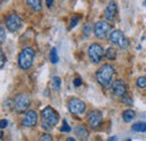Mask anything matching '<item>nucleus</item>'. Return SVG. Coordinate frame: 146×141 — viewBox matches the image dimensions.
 <instances>
[{
	"instance_id": "f257e3e1",
	"label": "nucleus",
	"mask_w": 146,
	"mask_h": 141,
	"mask_svg": "<svg viewBox=\"0 0 146 141\" xmlns=\"http://www.w3.org/2000/svg\"><path fill=\"white\" fill-rule=\"evenodd\" d=\"M42 119H43V122L40 124V126L43 129L50 131L58 122V114H57V112L55 111L53 107L46 106L42 111Z\"/></svg>"
},
{
	"instance_id": "f03ea898",
	"label": "nucleus",
	"mask_w": 146,
	"mask_h": 141,
	"mask_svg": "<svg viewBox=\"0 0 146 141\" xmlns=\"http://www.w3.org/2000/svg\"><path fill=\"white\" fill-rule=\"evenodd\" d=\"M113 76H115V68L109 63H106V64L101 66L96 73L97 81L104 87H107L108 85H110V83L112 81Z\"/></svg>"
},
{
	"instance_id": "7ed1b4c3",
	"label": "nucleus",
	"mask_w": 146,
	"mask_h": 141,
	"mask_svg": "<svg viewBox=\"0 0 146 141\" xmlns=\"http://www.w3.org/2000/svg\"><path fill=\"white\" fill-rule=\"evenodd\" d=\"M35 50L33 48H25L21 50L18 55V66L23 70H28L34 62Z\"/></svg>"
},
{
	"instance_id": "20e7f679",
	"label": "nucleus",
	"mask_w": 146,
	"mask_h": 141,
	"mask_svg": "<svg viewBox=\"0 0 146 141\" xmlns=\"http://www.w3.org/2000/svg\"><path fill=\"white\" fill-rule=\"evenodd\" d=\"M111 33V26L108 21L99 20L93 26V34L99 40H105Z\"/></svg>"
},
{
	"instance_id": "39448f33",
	"label": "nucleus",
	"mask_w": 146,
	"mask_h": 141,
	"mask_svg": "<svg viewBox=\"0 0 146 141\" xmlns=\"http://www.w3.org/2000/svg\"><path fill=\"white\" fill-rule=\"evenodd\" d=\"M109 40L111 43L116 44L120 49H127L129 46V40L120 30H115L110 33Z\"/></svg>"
},
{
	"instance_id": "423d86ee",
	"label": "nucleus",
	"mask_w": 146,
	"mask_h": 141,
	"mask_svg": "<svg viewBox=\"0 0 146 141\" xmlns=\"http://www.w3.org/2000/svg\"><path fill=\"white\" fill-rule=\"evenodd\" d=\"M104 55H105V51H104V49H102V46L100 44L92 43L91 45L89 46V49H88V56H89V59H90V61H91L92 63H96V64L99 63L102 60Z\"/></svg>"
},
{
	"instance_id": "0eeeda50",
	"label": "nucleus",
	"mask_w": 146,
	"mask_h": 141,
	"mask_svg": "<svg viewBox=\"0 0 146 141\" xmlns=\"http://www.w3.org/2000/svg\"><path fill=\"white\" fill-rule=\"evenodd\" d=\"M68 108L73 115H81L86 112V103L78 97H71L68 102Z\"/></svg>"
},
{
	"instance_id": "6e6552de",
	"label": "nucleus",
	"mask_w": 146,
	"mask_h": 141,
	"mask_svg": "<svg viewBox=\"0 0 146 141\" xmlns=\"http://www.w3.org/2000/svg\"><path fill=\"white\" fill-rule=\"evenodd\" d=\"M31 105V98L27 94H18L14 99V107L19 113H24Z\"/></svg>"
},
{
	"instance_id": "1a4fd4ad",
	"label": "nucleus",
	"mask_w": 146,
	"mask_h": 141,
	"mask_svg": "<svg viewBox=\"0 0 146 141\" xmlns=\"http://www.w3.org/2000/svg\"><path fill=\"white\" fill-rule=\"evenodd\" d=\"M21 18L17 14H10L6 18V27L9 32H17L21 27Z\"/></svg>"
},
{
	"instance_id": "9d476101",
	"label": "nucleus",
	"mask_w": 146,
	"mask_h": 141,
	"mask_svg": "<svg viewBox=\"0 0 146 141\" xmlns=\"http://www.w3.org/2000/svg\"><path fill=\"white\" fill-rule=\"evenodd\" d=\"M112 93L116 97H124L127 95V86L123 79H117L112 84Z\"/></svg>"
},
{
	"instance_id": "9b49d317",
	"label": "nucleus",
	"mask_w": 146,
	"mask_h": 141,
	"mask_svg": "<svg viewBox=\"0 0 146 141\" xmlns=\"http://www.w3.org/2000/svg\"><path fill=\"white\" fill-rule=\"evenodd\" d=\"M37 121H38L37 112L34 109H31L25 114V116L23 119V125L26 128H33L37 124Z\"/></svg>"
},
{
	"instance_id": "f8f14e48",
	"label": "nucleus",
	"mask_w": 146,
	"mask_h": 141,
	"mask_svg": "<svg viewBox=\"0 0 146 141\" xmlns=\"http://www.w3.org/2000/svg\"><path fill=\"white\" fill-rule=\"evenodd\" d=\"M87 120H88V123L91 128H97L99 126V124L101 123V120H102V113L98 109H92L91 112H89L88 116H87Z\"/></svg>"
},
{
	"instance_id": "ddd939ff",
	"label": "nucleus",
	"mask_w": 146,
	"mask_h": 141,
	"mask_svg": "<svg viewBox=\"0 0 146 141\" xmlns=\"http://www.w3.org/2000/svg\"><path fill=\"white\" fill-rule=\"evenodd\" d=\"M117 15V3L115 1H110L105 9V18L107 21H113Z\"/></svg>"
},
{
	"instance_id": "4468645a",
	"label": "nucleus",
	"mask_w": 146,
	"mask_h": 141,
	"mask_svg": "<svg viewBox=\"0 0 146 141\" xmlns=\"http://www.w3.org/2000/svg\"><path fill=\"white\" fill-rule=\"evenodd\" d=\"M74 132H75V136L78 137V139L81 141H87L88 137H89V132H88V130H87L83 125H78V126H75Z\"/></svg>"
},
{
	"instance_id": "2eb2a0df",
	"label": "nucleus",
	"mask_w": 146,
	"mask_h": 141,
	"mask_svg": "<svg viewBox=\"0 0 146 141\" xmlns=\"http://www.w3.org/2000/svg\"><path fill=\"white\" fill-rule=\"evenodd\" d=\"M28 7L33 9L34 11H40L42 10V1L40 0H26Z\"/></svg>"
},
{
	"instance_id": "dca6fc26",
	"label": "nucleus",
	"mask_w": 146,
	"mask_h": 141,
	"mask_svg": "<svg viewBox=\"0 0 146 141\" xmlns=\"http://www.w3.org/2000/svg\"><path fill=\"white\" fill-rule=\"evenodd\" d=\"M135 116H136L135 111H133V109H130V108L125 109V111L123 112V120H124L125 122H131V121L135 119Z\"/></svg>"
},
{
	"instance_id": "f3484780",
	"label": "nucleus",
	"mask_w": 146,
	"mask_h": 141,
	"mask_svg": "<svg viewBox=\"0 0 146 141\" xmlns=\"http://www.w3.org/2000/svg\"><path fill=\"white\" fill-rule=\"evenodd\" d=\"M131 131L133 132H146V122H137V123L131 125Z\"/></svg>"
},
{
	"instance_id": "a211bd4d",
	"label": "nucleus",
	"mask_w": 146,
	"mask_h": 141,
	"mask_svg": "<svg viewBox=\"0 0 146 141\" xmlns=\"http://www.w3.org/2000/svg\"><path fill=\"white\" fill-rule=\"evenodd\" d=\"M105 56H106L108 60H115L116 56H117V51H116L112 46H110V48H108V49L105 51Z\"/></svg>"
},
{
	"instance_id": "6ab92c4d",
	"label": "nucleus",
	"mask_w": 146,
	"mask_h": 141,
	"mask_svg": "<svg viewBox=\"0 0 146 141\" xmlns=\"http://www.w3.org/2000/svg\"><path fill=\"white\" fill-rule=\"evenodd\" d=\"M50 60H51V62L52 63H57V61H58V54L56 52V49L55 48H52V50H51V52H50Z\"/></svg>"
},
{
	"instance_id": "aec40b11",
	"label": "nucleus",
	"mask_w": 146,
	"mask_h": 141,
	"mask_svg": "<svg viewBox=\"0 0 146 141\" xmlns=\"http://www.w3.org/2000/svg\"><path fill=\"white\" fill-rule=\"evenodd\" d=\"M136 85L138 88H146V78L145 77H138L136 80Z\"/></svg>"
},
{
	"instance_id": "412c9836",
	"label": "nucleus",
	"mask_w": 146,
	"mask_h": 141,
	"mask_svg": "<svg viewBox=\"0 0 146 141\" xmlns=\"http://www.w3.org/2000/svg\"><path fill=\"white\" fill-rule=\"evenodd\" d=\"M61 85H62L61 78L57 77V76H55L54 78H53V87H54L55 90H58V89L61 88Z\"/></svg>"
},
{
	"instance_id": "4be33fe9",
	"label": "nucleus",
	"mask_w": 146,
	"mask_h": 141,
	"mask_svg": "<svg viewBox=\"0 0 146 141\" xmlns=\"http://www.w3.org/2000/svg\"><path fill=\"white\" fill-rule=\"evenodd\" d=\"M92 31H93V28H92V26L90 23H88V24H86V25L83 26V34H84L86 36L90 35Z\"/></svg>"
},
{
	"instance_id": "5701e85b",
	"label": "nucleus",
	"mask_w": 146,
	"mask_h": 141,
	"mask_svg": "<svg viewBox=\"0 0 146 141\" xmlns=\"http://www.w3.org/2000/svg\"><path fill=\"white\" fill-rule=\"evenodd\" d=\"M60 131H61V132H68V133L71 131V126L66 123V121H65V120L63 121V125L60 128Z\"/></svg>"
},
{
	"instance_id": "b1692460",
	"label": "nucleus",
	"mask_w": 146,
	"mask_h": 141,
	"mask_svg": "<svg viewBox=\"0 0 146 141\" xmlns=\"http://www.w3.org/2000/svg\"><path fill=\"white\" fill-rule=\"evenodd\" d=\"M39 141H53V137L50 133H43L39 137Z\"/></svg>"
},
{
	"instance_id": "393cba45",
	"label": "nucleus",
	"mask_w": 146,
	"mask_h": 141,
	"mask_svg": "<svg viewBox=\"0 0 146 141\" xmlns=\"http://www.w3.org/2000/svg\"><path fill=\"white\" fill-rule=\"evenodd\" d=\"M78 23H79V17L78 16H72L71 18V24H70V30H72L73 27H75V25H78Z\"/></svg>"
},
{
	"instance_id": "a878e982",
	"label": "nucleus",
	"mask_w": 146,
	"mask_h": 141,
	"mask_svg": "<svg viewBox=\"0 0 146 141\" xmlns=\"http://www.w3.org/2000/svg\"><path fill=\"white\" fill-rule=\"evenodd\" d=\"M73 85H74V87H80V86L82 85V79H81L80 77H76V78L73 80Z\"/></svg>"
},
{
	"instance_id": "bb28decb",
	"label": "nucleus",
	"mask_w": 146,
	"mask_h": 141,
	"mask_svg": "<svg viewBox=\"0 0 146 141\" xmlns=\"http://www.w3.org/2000/svg\"><path fill=\"white\" fill-rule=\"evenodd\" d=\"M0 34H1V44H3L6 41V33H5V28L2 26L0 27Z\"/></svg>"
},
{
	"instance_id": "cd10ccee",
	"label": "nucleus",
	"mask_w": 146,
	"mask_h": 141,
	"mask_svg": "<svg viewBox=\"0 0 146 141\" xmlns=\"http://www.w3.org/2000/svg\"><path fill=\"white\" fill-rule=\"evenodd\" d=\"M0 55H1V64H0V68L3 69V67H5V62H6V56H5V53H3L2 50H1Z\"/></svg>"
},
{
	"instance_id": "c85d7f7f",
	"label": "nucleus",
	"mask_w": 146,
	"mask_h": 141,
	"mask_svg": "<svg viewBox=\"0 0 146 141\" xmlns=\"http://www.w3.org/2000/svg\"><path fill=\"white\" fill-rule=\"evenodd\" d=\"M0 126H1V129L7 128V126H8V121H7V120H5V119H2V120H1V122H0Z\"/></svg>"
},
{
	"instance_id": "c756f323",
	"label": "nucleus",
	"mask_w": 146,
	"mask_h": 141,
	"mask_svg": "<svg viewBox=\"0 0 146 141\" xmlns=\"http://www.w3.org/2000/svg\"><path fill=\"white\" fill-rule=\"evenodd\" d=\"M123 102H124V103H126V104H128V105H131V104H133V102H131V101H129V97H128L127 95L123 97Z\"/></svg>"
},
{
	"instance_id": "7c9ffc66",
	"label": "nucleus",
	"mask_w": 146,
	"mask_h": 141,
	"mask_svg": "<svg viewBox=\"0 0 146 141\" xmlns=\"http://www.w3.org/2000/svg\"><path fill=\"white\" fill-rule=\"evenodd\" d=\"M46 6H47L48 8H51V7L53 6V0H46Z\"/></svg>"
},
{
	"instance_id": "2f4dec72",
	"label": "nucleus",
	"mask_w": 146,
	"mask_h": 141,
	"mask_svg": "<svg viewBox=\"0 0 146 141\" xmlns=\"http://www.w3.org/2000/svg\"><path fill=\"white\" fill-rule=\"evenodd\" d=\"M108 141H117V137H116V136H115V137H111V138L108 139Z\"/></svg>"
},
{
	"instance_id": "473e14b6",
	"label": "nucleus",
	"mask_w": 146,
	"mask_h": 141,
	"mask_svg": "<svg viewBox=\"0 0 146 141\" xmlns=\"http://www.w3.org/2000/svg\"><path fill=\"white\" fill-rule=\"evenodd\" d=\"M65 141H75V139H74V138H72V137H69V138H68Z\"/></svg>"
},
{
	"instance_id": "72a5a7b5",
	"label": "nucleus",
	"mask_w": 146,
	"mask_h": 141,
	"mask_svg": "<svg viewBox=\"0 0 146 141\" xmlns=\"http://www.w3.org/2000/svg\"><path fill=\"white\" fill-rule=\"evenodd\" d=\"M126 141H131V140H130V139H128V140H126Z\"/></svg>"
},
{
	"instance_id": "f704fd0d",
	"label": "nucleus",
	"mask_w": 146,
	"mask_h": 141,
	"mask_svg": "<svg viewBox=\"0 0 146 141\" xmlns=\"http://www.w3.org/2000/svg\"><path fill=\"white\" fill-rule=\"evenodd\" d=\"M2 1H8V0H2Z\"/></svg>"
},
{
	"instance_id": "c9c22d12",
	"label": "nucleus",
	"mask_w": 146,
	"mask_h": 141,
	"mask_svg": "<svg viewBox=\"0 0 146 141\" xmlns=\"http://www.w3.org/2000/svg\"><path fill=\"white\" fill-rule=\"evenodd\" d=\"M69 1H71V0H69Z\"/></svg>"
}]
</instances>
